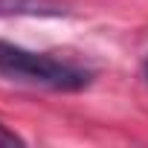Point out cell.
<instances>
[{"label": "cell", "instance_id": "obj_1", "mask_svg": "<svg viewBox=\"0 0 148 148\" xmlns=\"http://www.w3.org/2000/svg\"><path fill=\"white\" fill-rule=\"evenodd\" d=\"M0 76L18 84L44 87V90H82L90 84L87 70L61 58H52L47 52H32L9 41H0Z\"/></svg>", "mask_w": 148, "mask_h": 148}, {"label": "cell", "instance_id": "obj_2", "mask_svg": "<svg viewBox=\"0 0 148 148\" xmlns=\"http://www.w3.org/2000/svg\"><path fill=\"white\" fill-rule=\"evenodd\" d=\"M64 12L58 0H0V18H58Z\"/></svg>", "mask_w": 148, "mask_h": 148}, {"label": "cell", "instance_id": "obj_3", "mask_svg": "<svg viewBox=\"0 0 148 148\" xmlns=\"http://www.w3.org/2000/svg\"><path fill=\"white\" fill-rule=\"evenodd\" d=\"M3 145H21V136L15 131H9L6 125H0V148Z\"/></svg>", "mask_w": 148, "mask_h": 148}, {"label": "cell", "instance_id": "obj_4", "mask_svg": "<svg viewBox=\"0 0 148 148\" xmlns=\"http://www.w3.org/2000/svg\"><path fill=\"white\" fill-rule=\"evenodd\" d=\"M142 73H145V79H148V58H145V67H142Z\"/></svg>", "mask_w": 148, "mask_h": 148}]
</instances>
